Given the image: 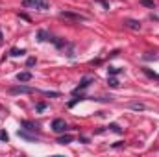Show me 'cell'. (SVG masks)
Listing matches in <instances>:
<instances>
[{
  "mask_svg": "<svg viewBox=\"0 0 159 157\" xmlns=\"http://www.w3.org/2000/svg\"><path fill=\"white\" fill-rule=\"evenodd\" d=\"M32 65H35V59L32 57V59H28V67H32Z\"/></svg>",
  "mask_w": 159,
  "mask_h": 157,
  "instance_id": "cell-16",
  "label": "cell"
},
{
  "mask_svg": "<svg viewBox=\"0 0 159 157\" xmlns=\"http://www.w3.org/2000/svg\"><path fill=\"white\" fill-rule=\"evenodd\" d=\"M129 107H131V109H144L143 104H129Z\"/></svg>",
  "mask_w": 159,
  "mask_h": 157,
  "instance_id": "cell-11",
  "label": "cell"
},
{
  "mask_svg": "<svg viewBox=\"0 0 159 157\" xmlns=\"http://www.w3.org/2000/svg\"><path fill=\"white\" fill-rule=\"evenodd\" d=\"M124 24H126L128 28H131V30H141V22H139V20L128 19V20H124Z\"/></svg>",
  "mask_w": 159,
  "mask_h": 157,
  "instance_id": "cell-6",
  "label": "cell"
},
{
  "mask_svg": "<svg viewBox=\"0 0 159 157\" xmlns=\"http://www.w3.org/2000/svg\"><path fill=\"white\" fill-rule=\"evenodd\" d=\"M91 81H93V78H89V76H85V78L81 79V83H80V87L78 89H74V94H80L81 91H85L89 85H91Z\"/></svg>",
  "mask_w": 159,
  "mask_h": 157,
  "instance_id": "cell-4",
  "label": "cell"
},
{
  "mask_svg": "<svg viewBox=\"0 0 159 157\" xmlns=\"http://www.w3.org/2000/svg\"><path fill=\"white\" fill-rule=\"evenodd\" d=\"M0 139H2V141H7V133H6V131H0Z\"/></svg>",
  "mask_w": 159,
  "mask_h": 157,
  "instance_id": "cell-13",
  "label": "cell"
},
{
  "mask_svg": "<svg viewBox=\"0 0 159 157\" xmlns=\"http://www.w3.org/2000/svg\"><path fill=\"white\" fill-rule=\"evenodd\" d=\"M0 43H2V34H0Z\"/></svg>",
  "mask_w": 159,
  "mask_h": 157,
  "instance_id": "cell-18",
  "label": "cell"
},
{
  "mask_svg": "<svg viewBox=\"0 0 159 157\" xmlns=\"http://www.w3.org/2000/svg\"><path fill=\"white\" fill-rule=\"evenodd\" d=\"M9 91H11L13 94H19V92H24V94H26V92H34V89H32V87H24V85H19V87H11Z\"/></svg>",
  "mask_w": 159,
  "mask_h": 157,
  "instance_id": "cell-5",
  "label": "cell"
},
{
  "mask_svg": "<svg viewBox=\"0 0 159 157\" xmlns=\"http://www.w3.org/2000/svg\"><path fill=\"white\" fill-rule=\"evenodd\" d=\"M57 142H59V144H69V142H72V135H65V137H59V139H57Z\"/></svg>",
  "mask_w": 159,
  "mask_h": 157,
  "instance_id": "cell-8",
  "label": "cell"
},
{
  "mask_svg": "<svg viewBox=\"0 0 159 157\" xmlns=\"http://www.w3.org/2000/svg\"><path fill=\"white\" fill-rule=\"evenodd\" d=\"M59 17H63V19H72V20H87V17L85 15H80V13H70V11H61L59 13Z\"/></svg>",
  "mask_w": 159,
  "mask_h": 157,
  "instance_id": "cell-3",
  "label": "cell"
},
{
  "mask_svg": "<svg viewBox=\"0 0 159 157\" xmlns=\"http://www.w3.org/2000/svg\"><path fill=\"white\" fill-rule=\"evenodd\" d=\"M44 107H46V105H44V104H37V111H43V109H44Z\"/></svg>",
  "mask_w": 159,
  "mask_h": 157,
  "instance_id": "cell-15",
  "label": "cell"
},
{
  "mask_svg": "<svg viewBox=\"0 0 159 157\" xmlns=\"http://www.w3.org/2000/svg\"><path fill=\"white\" fill-rule=\"evenodd\" d=\"M98 2H102V4H104V7H109V6H107V2H106V0H98Z\"/></svg>",
  "mask_w": 159,
  "mask_h": 157,
  "instance_id": "cell-17",
  "label": "cell"
},
{
  "mask_svg": "<svg viewBox=\"0 0 159 157\" xmlns=\"http://www.w3.org/2000/svg\"><path fill=\"white\" fill-rule=\"evenodd\" d=\"M17 79H19L20 83L30 81V79H32V74H30V72H19V74H17Z\"/></svg>",
  "mask_w": 159,
  "mask_h": 157,
  "instance_id": "cell-7",
  "label": "cell"
},
{
  "mask_svg": "<svg viewBox=\"0 0 159 157\" xmlns=\"http://www.w3.org/2000/svg\"><path fill=\"white\" fill-rule=\"evenodd\" d=\"M22 7L46 11V9H48V2H46V0H22Z\"/></svg>",
  "mask_w": 159,
  "mask_h": 157,
  "instance_id": "cell-1",
  "label": "cell"
},
{
  "mask_svg": "<svg viewBox=\"0 0 159 157\" xmlns=\"http://www.w3.org/2000/svg\"><path fill=\"white\" fill-rule=\"evenodd\" d=\"M143 4H144V6H154V2H152V0H143Z\"/></svg>",
  "mask_w": 159,
  "mask_h": 157,
  "instance_id": "cell-14",
  "label": "cell"
},
{
  "mask_svg": "<svg viewBox=\"0 0 159 157\" xmlns=\"http://www.w3.org/2000/svg\"><path fill=\"white\" fill-rule=\"evenodd\" d=\"M22 54H24V50H17V48H13V50H11V56H13V57H17V56H22Z\"/></svg>",
  "mask_w": 159,
  "mask_h": 157,
  "instance_id": "cell-10",
  "label": "cell"
},
{
  "mask_svg": "<svg viewBox=\"0 0 159 157\" xmlns=\"http://www.w3.org/2000/svg\"><path fill=\"white\" fill-rule=\"evenodd\" d=\"M109 85H111V87H119V79L109 78Z\"/></svg>",
  "mask_w": 159,
  "mask_h": 157,
  "instance_id": "cell-12",
  "label": "cell"
},
{
  "mask_svg": "<svg viewBox=\"0 0 159 157\" xmlns=\"http://www.w3.org/2000/svg\"><path fill=\"white\" fill-rule=\"evenodd\" d=\"M52 129H54L56 133H65V131L69 129V126H67V122H65L63 118H56V120L52 122Z\"/></svg>",
  "mask_w": 159,
  "mask_h": 157,
  "instance_id": "cell-2",
  "label": "cell"
},
{
  "mask_svg": "<svg viewBox=\"0 0 159 157\" xmlns=\"http://www.w3.org/2000/svg\"><path fill=\"white\" fill-rule=\"evenodd\" d=\"M107 70H109V74H111V76H115V74H120V72H122V70H120V69H117V67H109Z\"/></svg>",
  "mask_w": 159,
  "mask_h": 157,
  "instance_id": "cell-9",
  "label": "cell"
}]
</instances>
